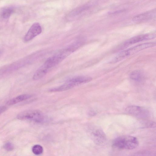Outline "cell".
I'll use <instances>...</instances> for the list:
<instances>
[{
  "mask_svg": "<svg viewBox=\"0 0 156 156\" xmlns=\"http://www.w3.org/2000/svg\"><path fill=\"white\" fill-rule=\"evenodd\" d=\"M156 9H153L134 16L132 19L133 22L140 23L151 20L155 17Z\"/></svg>",
  "mask_w": 156,
  "mask_h": 156,
  "instance_id": "cell-8",
  "label": "cell"
},
{
  "mask_svg": "<svg viewBox=\"0 0 156 156\" xmlns=\"http://www.w3.org/2000/svg\"><path fill=\"white\" fill-rule=\"evenodd\" d=\"M42 32V28L38 23H35L30 27L25 35L23 39L25 42H28L33 39L40 34Z\"/></svg>",
  "mask_w": 156,
  "mask_h": 156,
  "instance_id": "cell-6",
  "label": "cell"
},
{
  "mask_svg": "<svg viewBox=\"0 0 156 156\" xmlns=\"http://www.w3.org/2000/svg\"><path fill=\"white\" fill-rule=\"evenodd\" d=\"M14 11L13 7L9 6L3 8L1 12V16L4 19L9 18Z\"/></svg>",
  "mask_w": 156,
  "mask_h": 156,
  "instance_id": "cell-14",
  "label": "cell"
},
{
  "mask_svg": "<svg viewBox=\"0 0 156 156\" xmlns=\"http://www.w3.org/2000/svg\"><path fill=\"white\" fill-rule=\"evenodd\" d=\"M90 136L94 143L98 145H101L104 144L106 140L105 133L99 128L93 130L90 133Z\"/></svg>",
  "mask_w": 156,
  "mask_h": 156,
  "instance_id": "cell-5",
  "label": "cell"
},
{
  "mask_svg": "<svg viewBox=\"0 0 156 156\" xmlns=\"http://www.w3.org/2000/svg\"><path fill=\"white\" fill-rule=\"evenodd\" d=\"M92 78L85 76H78L71 78L67 81L71 82L75 86L87 83L91 81Z\"/></svg>",
  "mask_w": 156,
  "mask_h": 156,
  "instance_id": "cell-9",
  "label": "cell"
},
{
  "mask_svg": "<svg viewBox=\"0 0 156 156\" xmlns=\"http://www.w3.org/2000/svg\"><path fill=\"white\" fill-rule=\"evenodd\" d=\"M3 148L7 151H11L14 149V146L11 142H8L4 145Z\"/></svg>",
  "mask_w": 156,
  "mask_h": 156,
  "instance_id": "cell-17",
  "label": "cell"
},
{
  "mask_svg": "<svg viewBox=\"0 0 156 156\" xmlns=\"http://www.w3.org/2000/svg\"><path fill=\"white\" fill-rule=\"evenodd\" d=\"M32 97V95L29 94L20 95L9 100L6 104L8 105H11L28 99Z\"/></svg>",
  "mask_w": 156,
  "mask_h": 156,
  "instance_id": "cell-10",
  "label": "cell"
},
{
  "mask_svg": "<svg viewBox=\"0 0 156 156\" xmlns=\"http://www.w3.org/2000/svg\"><path fill=\"white\" fill-rule=\"evenodd\" d=\"M32 151L34 154L39 155L43 152V148L40 145L37 144L33 146Z\"/></svg>",
  "mask_w": 156,
  "mask_h": 156,
  "instance_id": "cell-16",
  "label": "cell"
},
{
  "mask_svg": "<svg viewBox=\"0 0 156 156\" xmlns=\"http://www.w3.org/2000/svg\"><path fill=\"white\" fill-rule=\"evenodd\" d=\"M7 109V108L5 106L0 107V115L5 112Z\"/></svg>",
  "mask_w": 156,
  "mask_h": 156,
  "instance_id": "cell-18",
  "label": "cell"
},
{
  "mask_svg": "<svg viewBox=\"0 0 156 156\" xmlns=\"http://www.w3.org/2000/svg\"><path fill=\"white\" fill-rule=\"evenodd\" d=\"M91 5L87 4L78 7L73 10L69 14L68 17L69 18H73L78 16L85 11L88 9Z\"/></svg>",
  "mask_w": 156,
  "mask_h": 156,
  "instance_id": "cell-11",
  "label": "cell"
},
{
  "mask_svg": "<svg viewBox=\"0 0 156 156\" xmlns=\"http://www.w3.org/2000/svg\"><path fill=\"white\" fill-rule=\"evenodd\" d=\"M125 111L127 113L138 117L144 118L149 115L148 111L139 106H129L126 108Z\"/></svg>",
  "mask_w": 156,
  "mask_h": 156,
  "instance_id": "cell-7",
  "label": "cell"
},
{
  "mask_svg": "<svg viewBox=\"0 0 156 156\" xmlns=\"http://www.w3.org/2000/svg\"><path fill=\"white\" fill-rule=\"evenodd\" d=\"M139 142L137 138L129 135L119 136L114 139L112 146L119 149L132 150L136 148Z\"/></svg>",
  "mask_w": 156,
  "mask_h": 156,
  "instance_id": "cell-1",
  "label": "cell"
},
{
  "mask_svg": "<svg viewBox=\"0 0 156 156\" xmlns=\"http://www.w3.org/2000/svg\"><path fill=\"white\" fill-rule=\"evenodd\" d=\"M155 44V42H153L144 43L137 44L119 53L112 59L111 62L115 63L120 61L141 51L154 47Z\"/></svg>",
  "mask_w": 156,
  "mask_h": 156,
  "instance_id": "cell-2",
  "label": "cell"
},
{
  "mask_svg": "<svg viewBox=\"0 0 156 156\" xmlns=\"http://www.w3.org/2000/svg\"><path fill=\"white\" fill-rule=\"evenodd\" d=\"M20 120H30L35 122H41L44 120L42 113L37 110H30L22 112L17 116Z\"/></svg>",
  "mask_w": 156,
  "mask_h": 156,
  "instance_id": "cell-3",
  "label": "cell"
},
{
  "mask_svg": "<svg viewBox=\"0 0 156 156\" xmlns=\"http://www.w3.org/2000/svg\"><path fill=\"white\" fill-rule=\"evenodd\" d=\"M156 37V34L154 33H151L145 34H140L131 37L123 44V47H126L137 43L152 39Z\"/></svg>",
  "mask_w": 156,
  "mask_h": 156,
  "instance_id": "cell-4",
  "label": "cell"
},
{
  "mask_svg": "<svg viewBox=\"0 0 156 156\" xmlns=\"http://www.w3.org/2000/svg\"><path fill=\"white\" fill-rule=\"evenodd\" d=\"M48 71V69L42 65L35 72L33 76V79L35 80L41 79L44 77Z\"/></svg>",
  "mask_w": 156,
  "mask_h": 156,
  "instance_id": "cell-12",
  "label": "cell"
},
{
  "mask_svg": "<svg viewBox=\"0 0 156 156\" xmlns=\"http://www.w3.org/2000/svg\"><path fill=\"white\" fill-rule=\"evenodd\" d=\"M130 77L131 79L136 81H140L142 78V74L139 70H135L131 72Z\"/></svg>",
  "mask_w": 156,
  "mask_h": 156,
  "instance_id": "cell-15",
  "label": "cell"
},
{
  "mask_svg": "<svg viewBox=\"0 0 156 156\" xmlns=\"http://www.w3.org/2000/svg\"><path fill=\"white\" fill-rule=\"evenodd\" d=\"M71 83L67 81L64 84L58 87L51 89L49 91L55 92L66 91L75 87Z\"/></svg>",
  "mask_w": 156,
  "mask_h": 156,
  "instance_id": "cell-13",
  "label": "cell"
}]
</instances>
